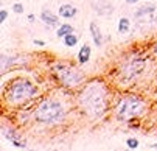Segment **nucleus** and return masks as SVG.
Here are the masks:
<instances>
[{
	"instance_id": "1",
	"label": "nucleus",
	"mask_w": 157,
	"mask_h": 151,
	"mask_svg": "<svg viewBox=\"0 0 157 151\" xmlns=\"http://www.w3.org/2000/svg\"><path fill=\"white\" fill-rule=\"evenodd\" d=\"M79 106L86 114L101 117L107 107V89L101 81H92L82 89L79 95Z\"/></svg>"
},
{
	"instance_id": "2",
	"label": "nucleus",
	"mask_w": 157,
	"mask_h": 151,
	"mask_svg": "<svg viewBox=\"0 0 157 151\" xmlns=\"http://www.w3.org/2000/svg\"><path fill=\"white\" fill-rule=\"evenodd\" d=\"M37 94V89L28 81V79H14L13 83L8 84L5 91V100L10 104L20 106L31 98H34Z\"/></svg>"
},
{
	"instance_id": "3",
	"label": "nucleus",
	"mask_w": 157,
	"mask_h": 151,
	"mask_svg": "<svg viewBox=\"0 0 157 151\" xmlns=\"http://www.w3.org/2000/svg\"><path fill=\"white\" fill-rule=\"evenodd\" d=\"M65 117V109L64 106L56 101V100H44L37 109L34 111V118L39 123H45V125H53V123H59L62 122Z\"/></svg>"
},
{
	"instance_id": "4",
	"label": "nucleus",
	"mask_w": 157,
	"mask_h": 151,
	"mask_svg": "<svg viewBox=\"0 0 157 151\" xmlns=\"http://www.w3.org/2000/svg\"><path fill=\"white\" fill-rule=\"evenodd\" d=\"M143 111H145V101L136 95H128L121 98L115 106V115L120 122H129L134 117H139Z\"/></svg>"
},
{
	"instance_id": "5",
	"label": "nucleus",
	"mask_w": 157,
	"mask_h": 151,
	"mask_svg": "<svg viewBox=\"0 0 157 151\" xmlns=\"http://www.w3.org/2000/svg\"><path fill=\"white\" fill-rule=\"evenodd\" d=\"M53 72L58 81L65 87H76V86L82 83V78H84V73L79 69L69 66V64H58V66H55Z\"/></svg>"
},
{
	"instance_id": "6",
	"label": "nucleus",
	"mask_w": 157,
	"mask_h": 151,
	"mask_svg": "<svg viewBox=\"0 0 157 151\" xmlns=\"http://www.w3.org/2000/svg\"><path fill=\"white\" fill-rule=\"evenodd\" d=\"M145 64H146V61L142 58H134L129 62H126L121 67V79L126 83H131L132 79H136L143 72Z\"/></svg>"
},
{
	"instance_id": "7",
	"label": "nucleus",
	"mask_w": 157,
	"mask_h": 151,
	"mask_svg": "<svg viewBox=\"0 0 157 151\" xmlns=\"http://www.w3.org/2000/svg\"><path fill=\"white\" fill-rule=\"evenodd\" d=\"M90 6L100 16H110L114 13V6H112V3H109L107 0H90Z\"/></svg>"
},
{
	"instance_id": "8",
	"label": "nucleus",
	"mask_w": 157,
	"mask_h": 151,
	"mask_svg": "<svg viewBox=\"0 0 157 151\" xmlns=\"http://www.w3.org/2000/svg\"><path fill=\"white\" fill-rule=\"evenodd\" d=\"M40 20L47 27H59V19L55 13H52L50 10H42L40 13Z\"/></svg>"
},
{
	"instance_id": "9",
	"label": "nucleus",
	"mask_w": 157,
	"mask_h": 151,
	"mask_svg": "<svg viewBox=\"0 0 157 151\" xmlns=\"http://www.w3.org/2000/svg\"><path fill=\"white\" fill-rule=\"evenodd\" d=\"M89 28H90V34H92V39L95 42L97 47H101L103 45V33L98 27L97 22H90V25H89Z\"/></svg>"
},
{
	"instance_id": "10",
	"label": "nucleus",
	"mask_w": 157,
	"mask_h": 151,
	"mask_svg": "<svg viewBox=\"0 0 157 151\" xmlns=\"http://www.w3.org/2000/svg\"><path fill=\"white\" fill-rule=\"evenodd\" d=\"M76 13H78V10L73 5L65 3V5H61L59 6V16L64 17V19H72V17L76 16Z\"/></svg>"
},
{
	"instance_id": "11",
	"label": "nucleus",
	"mask_w": 157,
	"mask_h": 151,
	"mask_svg": "<svg viewBox=\"0 0 157 151\" xmlns=\"http://www.w3.org/2000/svg\"><path fill=\"white\" fill-rule=\"evenodd\" d=\"M6 136H8L10 142H11L14 146H17V148H25V146H27V142H25L24 139H20V137L16 134V131H10V133H6Z\"/></svg>"
},
{
	"instance_id": "12",
	"label": "nucleus",
	"mask_w": 157,
	"mask_h": 151,
	"mask_svg": "<svg viewBox=\"0 0 157 151\" xmlns=\"http://www.w3.org/2000/svg\"><path fill=\"white\" fill-rule=\"evenodd\" d=\"M90 53H92L90 47H89L87 44L82 45L81 50H79V53H78V61H79V64H86V62H89V59H90Z\"/></svg>"
},
{
	"instance_id": "13",
	"label": "nucleus",
	"mask_w": 157,
	"mask_h": 151,
	"mask_svg": "<svg viewBox=\"0 0 157 151\" xmlns=\"http://www.w3.org/2000/svg\"><path fill=\"white\" fill-rule=\"evenodd\" d=\"M70 33H75V31H73V27H72L70 24H62V25H59L58 30H56V36H58V37H65L67 34H70Z\"/></svg>"
},
{
	"instance_id": "14",
	"label": "nucleus",
	"mask_w": 157,
	"mask_h": 151,
	"mask_svg": "<svg viewBox=\"0 0 157 151\" xmlns=\"http://www.w3.org/2000/svg\"><path fill=\"white\" fill-rule=\"evenodd\" d=\"M129 28H131V22H129V19L121 17V19L118 20V33L126 34V33L129 31Z\"/></svg>"
},
{
	"instance_id": "15",
	"label": "nucleus",
	"mask_w": 157,
	"mask_h": 151,
	"mask_svg": "<svg viewBox=\"0 0 157 151\" xmlns=\"http://www.w3.org/2000/svg\"><path fill=\"white\" fill-rule=\"evenodd\" d=\"M78 44V36L75 33H70L64 37V45L65 47H75Z\"/></svg>"
},
{
	"instance_id": "16",
	"label": "nucleus",
	"mask_w": 157,
	"mask_h": 151,
	"mask_svg": "<svg viewBox=\"0 0 157 151\" xmlns=\"http://www.w3.org/2000/svg\"><path fill=\"white\" fill-rule=\"evenodd\" d=\"M126 145H128L129 149H136V148H139V140L137 139H128Z\"/></svg>"
},
{
	"instance_id": "17",
	"label": "nucleus",
	"mask_w": 157,
	"mask_h": 151,
	"mask_svg": "<svg viewBox=\"0 0 157 151\" xmlns=\"http://www.w3.org/2000/svg\"><path fill=\"white\" fill-rule=\"evenodd\" d=\"M13 11L17 13V14H22V13H24V5H22V3H14L13 5Z\"/></svg>"
},
{
	"instance_id": "18",
	"label": "nucleus",
	"mask_w": 157,
	"mask_h": 151,
	"mask_svg": "<svg viewBox=\"0 0 157 151\" xmlns=\"http://www.w3.org/2000/svg\"><path fill=\"white\" fill-rule=\"evenodd\" d=\"M8 17V11L6 10H0V22H5Z\"/></svg>"
},
{
	"instance_id": "19",
	"label": "nucleus",
	"mask_w": 157,
	"mask_h": 151,
	"mask_svg": "<svg viewBox=\"0 0 157 151\" xmlns=\"http://www.w3.org/2000/svg\"><path fill=\"white\" fill-rule=\"evenodd\" d=\"M33 42H34V45H37V47H44V45H45V42H44V41H39V39H34Z\"/></svg>"
},
{
	"instance_id": "20",
	"label": "nucleus",
	"mask_w": 157,
	"mask_h": 151,
	"mask_svg": "<svg viewBox=\"0 0 157 151\" xmlns=\"http://www.w3.org/2000/svg\"><path fill=\"white\" fill-rule=\"evenodd\" d=\"M126 2H128V3H131V5H136V3L139 2V0H126Z\"/></svg>"
},
{
	"instance_id": "21",
	"label": "nucleus",
	"mask_w": 157,
	"mask_h": 151,
	"mask_svg": "<svg viewBox=\"0 0 157 151\" xmlns=\"http://www.w3.org/2000/svg\"><path fill=\"white\" fill-rule=\"evenodd\" d=\"M28 20H30V22H34V16L30 14V16H28Z\"/></svg>"
},
{
	"instance_id": "22",
	"label": "nucleus",
	"mask_w": 157,
	"mask_h": 151,
	"mask_svg": "<svg viewBox=\"0 0 157 151\" xmlns=\"http://www.w3.org/2000/svg\"><path fill=\"white\" fill-rule=\"evenodd\" d=\"M149 148H151V149H157V143H154V145H151Z\"/></svg>"
},
{
	"instance_id": "23",
	"label": "nucleus",
	"mask_w": 157,
	"mask_h": 151,
	"mask_svg": "<svg viewBox=\"0 0 157 151\" xmlns=\"http://www.w3.org/2000/svg\"><path fill=\"white\" fill-rule=\"evenodd\" d=\"M154 50H155V55H157V42H155V45H154Z\"/></svg>"
}]
</instances>
